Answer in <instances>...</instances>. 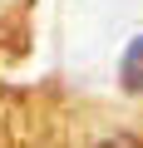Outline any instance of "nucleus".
Here are the masks:
<instances>
[{
  "label": "nucleus",
  "mask_w": 143,
  "mask_h": 148,
  "mask_svg": "<svg viewBox=\"0 0 143 148\" xmlns=\"http://www.w3.org/2000/svg\"><path fill=\"white\" fill-rule=\"evenodd\" d=\"M118 79H123L128 94H143V35L123 49V59H118Z\"/></svg>",
  "instance_id": "1"
}]
</instances>
